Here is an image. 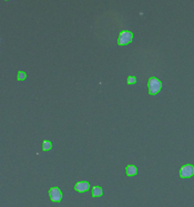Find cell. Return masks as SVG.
Wrapping results in <instances>:
<instances>
[{"label":"cell","instance_id":"7a4b0ae2","mask_svg":"<svg viewBox=\"0 0 194 207\" xmlns=\"http://www.w3.org/2000/svg\"><path fill=\"white\" fill-rule=\"evenodd\" d=\"M133 40V33L131 31H128V30H124L122 31L120 36H119L118 39V44L119 46H128L131 41Z\"/></svg>","mask_w":194,"mask_h":207},{"label":"cell","instance_id":"277c9868","mask_svg":"<svg viewBox=\"0 0 194 207\" xmlns=\"http://www.w3.org/2000/svg\"><path fill=\"white\" fill-rule=\"evenodd\" d=\"M49 196L53 203H58L62 199V192L60 191V188L51 187L49 189Z\"/></svg>","mask_w":194,"mask_h":207},{"label":"cell","instance_id":"ba28073f","mask_svg":"<svg viewBox=\"0 0 194 207\" xmlns=\"http://www.w3.org/2000/svg\"><path fill=\"white\" fill-rule=\"evenodd\" d=\"M42 149H43V151H50V149H52L51 142H50V141H48V140L43 141V143H42Z\"/></svg>","mask_w":194,"mask_h":207},{"label":"cell","instance_id":"9c48e42d","mask_svg":"<svg viewBox=\"0 0 194 207\" xmlns=\"http://www.w3.org/2000/svg\"><path fill=\"white\" fill-rule=\"evenodd\" d=\"M17 79H18L19 81H24V80L27 79V74L24 72H22V71H19V72L17 73Z\"/></svg>","mask_w":194,"mask_h":207},{"label":"cell","instance_id":"6da1fadb","mask_svg":"<svg viewBox=\"0 0 194 207\" xmlns=\"http://www.w3.org/2000/svg\"><path fill=\"white\" fill-rule=\"evenodd\" d=\"M147 87H149V93L151 95H155L162 89V82L157 78H150L147 82Z\"/></svg>","mask_w":194,"mask_h":207},{"label":"cell","instance_id":"30bf717a","mask_svg":"<svg viewBox=\"0 0 194 207\" xmlns=\"http://www.w3.org/2000/svg\"><path fill=\"white\" fill-rule=\"evenodd\" d=\"M128 83L129 84H135V83H137V78L135 77H129L128 78Z\"/></svg>","mask_w":194,"mask_h":207},{"label":"cell","instance_id":"52a82bcc","mask_svg":"<svg viewBox=\"0 0 194 207\" xmlns=\"http://www.w3.org/2000/svg\"><path fill=\"white\" fill-rule=\"evenodd\" d=\"M92 196L93 197H100L102 196V188L99 186H94L92 188Z\"/></svg>","mask_w":194,"mask_h":207},{"label":"cell","instance_id":"5b68a950","mask_svg":"<svg viewBox=\"0 0 194 207\" xmlns=\"http://www.w3.org/2000/svg\"><path fill=\"white\" fill-rule=\"evenodd\" d=\"M89 188H90V184H89V182H85V181H83V182H78V183L76 184V186H74V189L79 193L87 192Z\"/></svg>","mask_w":194,"mask_h":207},{"label":"cell","instance_id":"3957f363","mask_svg":"<svg viewBox=\"0 0 194 207\" xmlns=\"http://www.w3.org/2000/svg\"><path fill=\"white\" fill-rule=\"evenodd\" d=\"M194 175V166L192 164H186L182 166L180 169V177L181 178H190Z\"/></svg>","mask_w":194,"mask_h":207},{"label":"cell","instance_id":"8992f818","mask_svg":"<svg viewBox=\"0 0 194 207\" xmlns=\"http://www.w3.org/2000/svg\"><path fill=\"white\" fill-rule=\"evenodd\" d=\"M127 175L128 176H135L137 174V169L134 165H128L127 166Z\"/></svg>","mask_w":194,"mask_h":207}]
</instances>
